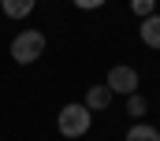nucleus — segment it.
Instances as JSON below:
<instances>
[{
	"label": "nucleus",
	"instance_id": "1",
	"mask_svg": "<svg viewBox=\"0 0 160 141\" xmlns=\"http://www.w3.org/2000/svg\"><path fill=\"white\" fill-rule=\"evenodd\" d=\"M89 126H93V111L82 104V100L63 104V108H60V115H56V130H60L63 138H86Z\"/></svg>",
	"mask_w": 160,
	"mask_h": 141
},
{
	"label": "nucleus",
	"instance_id": "2",
	"mask_svg": "<svg viewBox=\"0 0 160 141\" xmlns=\"http://www.w3.org/2000/svg\"><path fill=\"white\" fill-rule=\"evenodd\" d=\"M45 34L41 30H22V34L11 41V60L15 63H22V67H30V63H38L41 56H45Z\"/></svg>",
	"mask_w": 160,
	"mask_h": 141
},
{
	"label": "nucleus",
	"instance_id": "3",
	"mask_svg": "<svg viewBox=\"0 0 160 141\" xmlns=\"http://www.w3.org/2000/svg\"><path fill=\"white\" fill-rule=\"evenodd\" d=\"M138 70L130 67V63H116V67L108 70V78H104V85L112 89V93H119V97H130V93H138Z\"/></svg>",
	"mask_w": 160,
	"mask_h": 141
},
{
	"label": "nucleus",
	"instance_id": "4",
	"mask_svg": "<svg viewBox=\"0 0 160 141\" xmlns=\"http://www.w3.org/2000/svg\"><path fill=\"white\" fill-rule=\"evenodd\" d=\"M138 37H142L145 48L160 52V11H153L149 19H138Z\"/></svg>",
	"mask_w": 160,
	"mask_h": 141
},
{
	"label": "nucleus",
	"instance_id": "5",
	"mask_svg": "<svg viewBox=\"0 0 160 141\" xmlns=\"http://www.w3.org/2000/svg\"><path fill=\"white\" fill-rule=\"evenodd\" d=\"M112 97H116V93H112V89H108L104 82H97V85H89V89H86L82 104L89 108V111H104V108L112 104Z\"/></svg>",
	"mask_w": 160,
	"mask_h": 141
},
{
	"label": "nucleus",
	"instance_id": "6",
	"mask_svg": "<svg viewBox=\"0 0 160 141\" xmlns=\"http://www.w3.org/2000/svg\"><path fill=\"white\" fill-rule=\"evenodd\" d=\"M0 7H4L8 19H30L34 7H38V0H0Z\"/></svg>",
	"mask_w": 160,
	"mask_h": 141
},
{
	"label": "nucleus",
	"instance_id": "7",
	"mask_svg": "<svg viewBox=\"0 0 160 141\" xmlns=\"http://www.w3.org/2000/svg\"><path fill=\"white\" fill-rule=\"evenodd\" d=\"M123 141H160V130L153 126V123H145V119H138L130 130H127V138Z\"/></svg>",
	"mask_w": 160,
	"mask_h": 141
},
{
	"label": "nucleus",
	"instance_id": "8",
	"mask_svg": "<svg viewBox=\"0 0 160 141\" xmlns=\"http://www.w3.org/2000/svg\"><path fill=\"white\" fill-rule=\"evenodd\" d=\"M145 111H149V100H145L142 93H130V97H127V115H130L134 123L145 119Z\"/></svg>",
	"mask_w": 160,
	"mask_h": 141
},
{
	"label": "nucleus",
	"instance_id": "9",
	"mask_svg": "<svg viewBox=\"0 0 160 141\" xmlns=\"http://www.w3.org/2000/svg\"><path fill=\"white\" fill-rule=\"evenodd\" d=\"M130 11H134L138 19H149V15L157 11V0H130Z\"/></svg>",
	"mask_w": 160,
	"mask_h": 141
},
{
	"label": "nucleus",
	"instance_id": "10",
	"mask_svg": "<svg viewBox=\"0 0 160 141\" xmlns=\"http://www.w3.org/2000/svg\"><path fill=\"white\" fill-rule=\"evenodd\" d=\"M71 4H75L78 11H97V7H104L108 0H71Z\"/></svg>",
	"mask_w": 160,
	"mask_h": 141
},
{
	"label": "nucleus",
	"instance_id": "11",
	"mask_svg": "<svg viewBox=\"0 0 160 141\" xmlns=\"http://www.w3.org/2000/svg\"><path fill=\"white\" fill-rule=\"evenodd\" d=\"M157 130H160V123H157Z\"/></svg>",
	"mask_w": 160,
	"mask_h": 141
}]
</instances>
